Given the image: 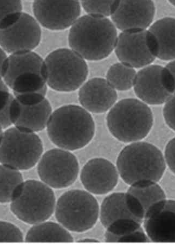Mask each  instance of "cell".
Masks as SVG:
<instances>
[{"instance_id": "1", "label": "cell", "mask_w": 175, "mask_h": 249, "mask_svg": "<svg viewBox=\"0 0 175 249\" xmlns=\"http://www.w3.org/2000/svg\"><path fill=\"white\" fill-rule=\"evenodd\" d=\"M118 33L108 18L87 14L79 17L71 27L69 45L85 60L105 59L115 50Z\"/></svg>"}, {"instance_id": "2", "label": "cell", "mask_w": 175, "mask_h": 249, "mask_svg": "<svg viewBox=\"0 0 175 249\" xmlns=\"http://www.w3.org/2000/svg\"><path fill=\"white\" fill-rule=\"evenodd\" d=\"M46 128L53 144L70 151L85 147L94 138L96 131L89 112L74 105L61 107L52 112Z\"/></svg>"}, {"instance_id": "3", "label": "cell", "mask_w": 175, "mask_h": 249, "mask_svg": "<svg viewBox=\"0 0 175 249\" xmlns=\"http://www.w3.org/2000/svg\"><path fill=\"white\" fill-rule=\"evenodd\" d=\"M116 167L121 179L131 185L144 180L158 182L167 164L156 146L140 141L131 143L120 151Z\"/></svg>"}, {"instance_id": "4", "label": "cell", "mask_w": 175, "mask_h": 249, "mask_svg": "<svg viewBox=\"0 0 175 249\" xmlns=\"http://www.w3.org/2000/svg\"><path fill=\"white\" fill-rule=\"evenodd\" d=\"M112 135L121 142L131 143L143 140L154 124L152 109L147 104L136 99H125L116 104L106 118Z\"/></svg>"}, {"instance_id": "5", "label": "cell", "mask_w": 175, "mask_h": 249, "mask_svg": "<svg viewBox=\"0 0 175 249\" xmlns=\"http://www.w3.org/2000/svg\"><path fill=\"white\" fill-rule=\"evenodd\" d=\"M44 62L47 85L57 91H76L89 74L85 60L71 49H58L49 53Z\"/></svg>"}, {"instance_id": "6", "label": "cell", "mask_w": 175, "mask_h": 249, "mask_svg": "<svg viewBox=\"0 0 175 249\" xmlns=\"http://www.w3.org/2000/svg\"><path fill=\"white\" fill-rule=\"evenodd\" d=\"M100 207L94 195L86 190L74 189L58 199L55 216L58 223L69 231L90 230L99 218Z\"/></svg>"}, {"instance_id": "7", "label": "cell", "mask_w": 175, "mask_h": 249, "mask_svg": "<svg viewBox=\"0 0 175 249\" xmlns=\"http://www.w3.org/2000/svg\"><path fill=\"white\" fill-rule=\"evenodd\" d=\"M56 198L52 188L39 180L24 181L11 203L12 213L22 222L35 224L46 221L55 213Z\"/></svg>"}, {"instance_id": "8", "label": "cell", "mask_w": 175, "mask_h": 249, "mask_svg": "<svg viewBox=\"0 0 175 249\" xmlns=\"http://www.w3.org/2000/svg\"><path fill=\"white\" fill-rule=\"evenodd\" d=\"M3 80L13 94L47 89L44 60L33 51L8 56Z\"/></svg>"}, {"instance_id": "9", "label": "cell", "mask_w": 175, "mask_h": 249, "mask_svg": "<svg viewBox=\"0 0 175 249\" xmlns=\"http://www.w3.org/2000/svg\"><path fill=\"white\" fill-rule=\"evenodd\" d=\"M43 151L36 133L11 126L0 141V163L20 171L30 170L38 164Z\"/></svg>"}, {"instance_id": "10", "label": "cell", "mask_w": 175, "mask_h": 249, "mask_svg": "<svg viewBox=\"0 0 175 249\" xmlns=\"http://www.w3.org/2000/svg\"><path fill=\"white\" fill-rule=\"evenodd\" d=\"M115 51L120 62L139 69L152 64L157 58L158 46L152 32L138 29L121 32Z\"/></svg>"}, {"instance_id": "11", "label": "cell", "mask_w": 175, "mask_h": 249, "mask_svg": "<svg viewBox=\"0 0 175 249\" xmlns=\"http://www.w3.org/2000/svg\"><path fill=\"white\" fill-rule=\"evenodd\" d=\"M41 181L52 189H63L74 184L78 177V160L70 151L52 149L43 154L38 163Z\"/></svg>"}, {"instance_id": "12", "label": "cell", "mask_w": 175, "mask_h": 249, "mask_svg": "<svg viewBox=\"0 0 175 249\" xmlns=\"http://www.w3.org/2000/svg\"><path fill=\"white\" fill-rule=\"evenodd\" d=\"M134 89L139 100L148 105H164L175 94V80L166 67L150 65L137 72Z\"/></svg>"}, {"instance_id": "13", "label": "cell", "mask_w": 175, "mask_h": 249, "mask_svg": "<svg viewBox=\"0 0 175 249\" xmlns=\"http://www.w3.org/2000/svg\"><path fill=\"white\" fill-rule=\"evenodd\" d=\"M41 34L37 19L22 12L13 25L0 29V47L9 55L31 52L39 45Z\"/></svg>"}, {"instance_id": "14", "label": "cell", "mask_w": 175, "mask_h": 249, "mask_svg": "<svg viewBox=\"0 0 175 249\" xmlns=\"http://www.w3.org/2000/svg\"><path fill=\"white\" fill-rule=\"evenodd\" d=\"M33 11L42 27L51 31H63L78 19L81 5L78 0H35Z\"/></svg>"}, {"instance_id": "15", "label": "cell", "mask_w": 175, "mask_h": 249, "mask_svg": "<svg viewBox=\"0 0 175 249\" xmlns=\"http://www.w3.org/2000/svg\"><path fill=\"white\" fill-rule=\"evenodd\" d=\"M143 224L150 242L175 243V200L154 204L145 213Z\"/></svg>"}, {"instance_id": "16", "label": "cell", "mask_w": 175, "mask_h": 249, "mask_svg": "<svg viewBox=\"0 0 175 249\" xmlns=\"http://www.w3.org/2000/svg\"><path fill=\"white\" fill-rule=\"evenodd\" d=\"M156 8L153 0H120L117 9L110 17L121 32L147 29L153 23Z\"/></svg>"}, {"instance_id": "17", "label": "cell", "mask_w": 175, "mask_h": 249, "mask_svg": "<svg viewBox=\"0 0 175 249\" xmlns=\"http://www.w3.org/2000/svg\"><path fill=\"white\" fill-rule=\"evenodd\" d=\"M119 177L116 166L103 158L89 160L80 174L81 182L86 191L97 195L111 192L117 185Z\"/></svg>"}, {"instance_id": "18", "label": "cell", "mask_w": 175, "mask_h": 249, "mask_svg": "<svg viewBox=\"0 0 175 249\" xmlns=\"http://www.w3.org/2000/svg\"><path fill=\"white\" fill-rule=\"evenodd\" d=\"M118 95L113 87L103 78L96 77L80 87L78 99L82 107L89 113L102 114L112 108Z\"/></svg>"}, {"instance_id": "19", "label": "cell", "mask_w": 175, "mask_h": 249, "mask_svg": "<svg viewBox=\"0 0 175 249\" xmlns=\"http://www.w3.org/2000/svg\"><path fill=\"white\" fill-rule=\"evenodd\" d=\"M52 113L50 102L46 99L38 104L26 105L15 98L12 110V124L18 128L37 133L46 128Z\"/></svg>"}, {"instance_id": "20", "label": "cell", "mask_w": 175, "mask_h": 249, "mask_svg": "<svg viewBox=\"0 0 175 249\" xmlns=\"http://www.w3.org/2000/svg\"><path fill=\"white\" fill-rule=\"evenodd\" d=\"M99 219L105 229L120 219H134L143 224L131 209L126 193H115L105 198L100 208Z\"/></svg>"}, {"instance_id": "21", "label": "cell", "mask_w": 175, "mask_h": 249, "mask_svg": "<svg viewBox=\"0 0 175 249\" xmlns=\"http://www.w3.org/2000/svg\"><path fill=\"white\" fill-rule=\"evenodd\" d=\"M149 31L156 38L157 58L163 61L175 60V18L159 19L150 26Z\"/></svg>"}, {"instance_id": "22", "label": "cell", "mask_w": 175, "mask_h": 249, "mask_svg": "<svg viewBox=\"0 0 175 249\" xmlns=\"http://www.w3.org/2000/svg\"><path fill=\"white\" fill-rule=\"evenodd\" d=\"M25 241L72 243L74 240L70 231L59 223L44 221L33 225L26 234Z\"/></svg>"}, {"instance_id": "23", "label": "cell", "mask_w": 175, "mask_h": 249, "mask_svg": "<svg viewBox=\"0 0 175 249\" xmlns=\"http://www.w3.org/2000/svg\"><path fill=\"white\" fill-rule=\"evenodd\" d=\"M127 192L137 199L145 214L154 204L167 199L162 188L152 180H144L131 185Z\"/></svg>"}, {"instance_id": "24", "label": "cell", "mask_w": 175, "mask_h": 249, "mask_svg": "<svg viewBox=\"0 0 175 249\" xmlns=\"http://www.w3.org/2000/svg\"><path fill=\"white\" fill-rule=\"evenodd\" d=\"M23 182L21 171L0 164V203H11Z\"/></svg>"}, {"instance_id": "25", "label": "cell", "mask_w": 175, "mask_h": 249, "mask_svg": "<svg viewBox=\"0 0 175 249\" xmlns=\"http://www.w3.org/2000/svg\"><path fill=\"white\" fill-rule=\"evenodd\" d=\"M137 72L123 63H117L107 72L106 81L116 90L127 91L134 88Z\"/></svg>"}, {"instance_id": "26", "label": "cell", "mask_w": 175, "mask_h": 249, "mask_svg": "<svg viewBox=\"0 0 175 249\" xmlns=\"http://www.w3.org/2000/svg\"><path fill=\"white\" fill-rule=\"evenodd\" d=\"M142 223L131 219H120L106 229V242L123 243L129 234L142 227Z\"/></svg>"}, {"instance_id": "27", "label": "cell", "mask_w": 175, "mask_h": 249, "mask_svg": "<svg viewBox=\"0 0 175 249\" xmlns=\"http://www.w3.org/2000/svg\"><path fill=\"white\" fill-rule=\"evenodd\" d=\"M21 0H0V29L11 26L22 13Z\"/></svg>"}, {"instance_id": "28", "label": "cell", "mask_w": 175, "mask_h": 249, "mask_svg": "<svg viewBox=\"0 0 175 249\" xmlns=\"http://www.w3.org/2000/svg\"><path fill=\"white\" fill-rule=\"evenodd\" d=\"M120 0H86L81 6L87 14L108 18L118 9Z\"/></svg>"}, {"instance_id": "29", "label": "cell", "mask_w": 175, "mask_h": 249, "mask_svg": "<svg viewBox=\"0 0 175 249\" xmlns=\"http://www.w3.org/2000/svg\"><path fill=\"white\" fill-rule=\"evenodd\" d=\"M15 97L8 87L0 89V125L3 130L13 125L12 110Z\"/></svg>"}, {"instance_id": "30", "label": "cell", "mask_w": 175, "mask_h": 249, "mask_svg": "<svg viewBox=\"0 0 175 249\" xmlns=\"http://www.w3.org/2000/svg\"><path fill=\"white\" fill-rule=\"evenodd\" d=\"M24 237L20 229L14 224L0 221V242H23Z\"/></svg>"}, {"instance_id": "31", "label": "cell", "mask_w": 175, "mask_h": 249, "mask_svg": "<svg viewBox=\"0 0 175 249\" xmlns=\"http://www.w3.org/2000/svg\"><path fill=\"white\" fill-rule=\"evenodd\" d=\"M47 89L40 91L28 93L13 94L16 100L23 105H34L40 103L46 99Z\"/></svg>"}, {"instance_id": "32", "label": "cell", "mask_w": 175, "mask_h": 249, "mask_svg": "<svg viewBox=\"0 0 175 249\" xmlns=\"http://www.w3.org/2000/svg\"><path fill=\"white\" fill-rule=\"evenodd\" d=\"M163 115L165 123L170 129L175 131V94L165 102Z\"/></svg>"}, {"instance_id": "33", "label": "cell", "mask_w": 175, "mask_h": 249, "mask_svg": "<svg viewBox=\"0 0 175 249\" xmlns=\"http://www.w3.org/2000/svg\"><path fill=\"white\" fill-rule=\"evenodd\" d=\"M164 156L167 166L175 175V137L165 146Z\"/></svg>"}, {"instance_id": "34", "label": "cell", "mask_w": 175, "mask_h": 249, "mask_svg": "<svg viewBox=\"0 0 175 249\" xmlns=\"http://www.w3.org/2000/svg\"><path fill=\"white\" fill-rule=\"evenodd\" d=\"M7 57V53L0 47V81L3 80Z\"/></svg>"}, {"instance_id": "35", "label": "cell", "mask_w": 175, "mask_h": 249, "mask_svg": "<svg viewBox=\"0 0 175 249\" xmlns=\"http://www.w3.org/2000/svg\"><path fill=\"white\" fill-rule=\"evenodd\" d=\"M165 67H166L167 69H168L169 71L171 72L173 76L175 84V60L170 61V62H169L166 66H165Z\"/></svg>"}, {"instance_id": "36", "label": "cell", "mask_w": 175, "mask_h": 249, "mask_svg": "<svg viewBox=\"0 0 175 249\" xmlns=\"http://www.w3.org/2000/svg\"><path fill=\"white\" fill-rule=\"evenodd\" d=\"M78 243H99V241L94 238H84L78 241Z\"/></svg>"}, {"instance_id": "37", "label": "cell", "mask_w": 175, "mask_h": 249, "mask_svg": "<svg viewBox=\"0 0 175 249\" xmlns=\"http://www.w3.org/2000/svg\"><path fill=\"white\" fill-rule=\"evenodd\" d=\"M8 87L6 84H5V82H4V81L2 80L1 81H0V89H3V88H6Z\"/></svg>"}, {"instance_id": "38", "label": "cell", "mask_w": 175, "mask_h": 249, "mask_svg": "<svg viewBox=\"0 0 175 249\" xmlns=\"http://www.w3.org/2000/svg\"><path fill=\"white\" fill-rule=\"evenodd\" d=\"M3 133V129H2L1 126L0 125V141H1Z\"/></svg>"}, {"instance_id": "39", "label": "cell", "mask_w": 175, "mask_h": 249, "mask_svg": "<svg viewBox=\"0 0 175 249\" xmlns=\"http://www.w3.org/2000/svg\"><path fill=\"white\" fill-rule=\"evenodd\" d=\"M168 1L171 3L173 6L175 7V0H168Z\"/></svg>"}, {"instance_id": "40", "label": "cell", "mask_w": 175, "mask_h": 249, "mask_svg": "<svg viewBox=\"0 0 175 249\" xmlns=\"http://www.w3.org/2000/svg\"><path fill=\"white\" fill-rule=\"evenodd\" d=\"M78 1H81H81H86V0H78Z\"/></svg>"}, {"instance_id": "41", "label": "cell", "mask_w": 175, "mask_h": 249, "mask_svg": "<svg viewBox=\"0 0 175 249\" xmlns=\"http://www.w3.org/2000/svg\"><path fill=\"white\" fill-rule=\"evenodd\" d=\"M33 1H35V0H33Z\"/></svg>"}]
</instances>
